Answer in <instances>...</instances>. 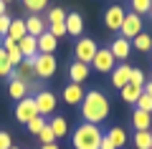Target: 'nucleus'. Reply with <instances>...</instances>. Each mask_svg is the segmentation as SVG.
<instances>
[{"instance_id":"nucleus-15","label":"nucleus","mask_w":152,"mask_h":149,"mask_svg":"<svg viewBox=\"0 0 152 149\" xmlns=\"http://www.w3.org/2000/svg\"><path fill=\"white\" fill-rule=\"evenodd\" d=\"M28 91H31V86L28 84H23V81H18V78H13V76H8V96L10 99H26L28 96Z\"/></svg>"},{"instance_id":"nucleus-4","label":"nucleus","mask_w":152,"mask_h":149,"mask_svg":"<svg viewBox=\"0 0 152 149\" xmlns=\"http://www.w3.org/2000/svg\"><path fill=\"white\" fill-rule=\"evenodd\" d=\"M96 51H99V46H96L94 38H79L76 46H74V58L81 61V63H91L94 56H96Z\"/></svg>"},{"instance_id":"nucleus-37","label":"nucleus","mask_w":152,"mask_h":149,"mask_svg":"<svg viewBox=\"0 0 152 149\" xmlns=\"http://www.w3.org/2000/svg\"><path fill=\"white\" fill-rule=\"evenodd\" d=\"M142 91H145L147 96H152V81H145V86H142Z\"/></svg>"},{"instance_id":"nucleus-25","label":"nucleus","mask_w":152,"mask_h":149,"mask_svg":"<svg viewBox=\"0 0 152 149\" xmlns=\"http://www.w3.org/2000/svg\"><path fill=\"white\" fill-rule=\"evenodd\" d=\"M122 91V99H124L127 104H134L137 99H140V94H142V86H134V84H127L124 89H119Z\"/></svg>"},{"instance_id":"nucleus-43","label":"nucleus","mask_w":152,"mask_h":149,"mask_svg":"<svg viewBox=\"0 0 152 149\" xmlns=\"http://www.w3.org/2000/svg\"><path fill=\"white\" fill-rule=\"evenodd\" d=\"M150 149H152V147H150Z\"/></svg>"},{"instance_id":"nucleus-22","label":"nucleus","mask_w":152,"mask_h":149,"mask_svg":"<svg viewBox=\"0 0 152 149\" xmlns=\"http://www.w3.org/2000/svg\"><path fill=\"white\" fill-rule=\"evenodd\" d=\"M132 43H134V48H137V51H142V53H150V51H152V36H150V33H145V31H142L140 36L132 38Z\"/></svg>"},{"instance_id":"nucleus-41","label":"nucleus","mask_w":152,"mask_h":149,"mask_svg":"<svg viewBox=\"0 0 152 149\" xmlns=\"http://www.w3.org/2000/svg\"><path fill=\"white\" fill-rule=\"evenodd\" d=\"M3 3H13V0H3Z\"/></svg>"},{"instance_id":"nucleus-6","label":"nucleus","mask_w":152,"mask_h":149,"mask_svg":"<svg viewBox=\"0 0 152 149\" xmlns=\"http://www.w3.org/2000/svg\"><path fill=\"white\" fill-rule=\"evenodd\" d=\"M33 101H36V109H38V116H53L56 111V96L51 91H36L33 96Z\"/></svg>"},{"instance_id":"nucleus-20","label":"nucleus","mask_w":152,"mask_h":149,"mask_svg":"<svg viewBox=\"0 0 152 149\" xmlns=\"http://www.w3.org/2000/svg\"><path fill=\"white\" fill-rule=\"evenodd\" d=\"M18 48H20L23 58H36V56H38V43H36V38H33V36L20 38V41H18Z\"/></svg>"},{"instance_id":"nucleus-38","label":"nucleus","mask_w":152,"mask_h":149,"mask_svg":"<svg viewBox=\"0 0 152 149\" xmlns=\"http://www.w3.org/2000/svg\"><path fill=\"white\" fill-rule=\"evenodd\" d=\"M41 149H58V144H43Z\"/></svg>"},{"instance_id":"nucleus-9","label":"nucleus","mask_w":152,"mask_h":149,"mask_svg":"<svg viewBox=\"0 0 152 149\" xmlns=\"http://www.w3.org/2000/svg\"><path fill=\"white\" fill-rule=\"evenodd\" d=\"M122 20H124V8H122V5H112V8H107V13H104V25H107L109 31L119 33Z\"/></svg>"},{"instance_id":"nucleus-33","label":"nucleus","mask_w":152,"mask_h":149,"mask_svg":"<svg viewBox=\"0 0 152 149\" xmlns=\"http://www.w3.org/2000/svg\"><path fill=\"white\" fill-rule=\"evenodd\" d=\"M38 139H41V142H43V144H53V129H51L48 126V124H46V126L43 129H41V134H38Z\"/></svg>"},{"instance_id":"nucleus-7","label":"nucleus","mask_w":152,"mask_h":149,"mask_svg":"<svg viewBox=\"0 0 152 149\" xmlns=\"http://www.w3.org/2000/svg\"><path fill=\"white\" fill-rule=\"evenodd\" d=\"M33 116H38L36 101H33V96H26V99H20V101L15 104V119L20 124H28Z\"/></svg>"},{"instance_id":"nucleus-35","label":"nucleus","mask_w":152,"mask_h":149,"mask_svg":"<svg viewBox=\"0 0 152 149\" xmlns=\"http://www.w3.org/2000/svg\"><path fill=\"white\" fill-rule=\"evenodd\" d=\"M10 20H13V18L8 15V13H5V15H0V38H5V36H8V28H10Z\"/></svg>"},{"instance_id":"nucleus-19","label":"nucleus","mask_w":152,"mask_h":149,"mask_svg":"<svg viewBox=\"0 0 152 149\" xmlns=\"http://www.w3.org/2000/svg\"><path fill=\"white\" fill-rule=\"evenodd\" d=\"M132 124H134V132H150V126H152V114L134 109V114H132Z\"/></svg>"},{"instance_id":"nucleus-8","label":"nucleus","mask_w":152,"mask_h":149,"mask_svg":"<svg viewBox=\"0 0 152 149\" xmlns=\"http://www.w3.org/2000/svg\"><path fill=\"white\" fill-rule=\"evenodd\" d=\"M91 66H94V71H99V73H109V71H114V56H112V51H109V48H99L96 56H94V61H91Z\"/></svg>"},{"instance_id":"nucleus-11","label":"nucleus","mask_w":152,"mask_h":149,"mask_svg":"<svg viewBox=\"0 0 152 149\" xmlns=\"http://www.w3.org/2000/svg\"><path fill=\"white\" fill-rule=\"evenodd\" d=\"M109 51H112L114 61H122V63H124V61L129 58V53H132V41H127V38L119 36V38H114V41H112Z\"/></svg>"},{"instance_id":"nucleus-39","label":"nucleus","mask_w":152,"mask_h":149,"mask_svg":"<svg viewBox=\"0 0 152 149\" xmlns=\"http://www.w3.org/2000/svg\"><path fill=\"white\" fill-rule=\"evenodd\" d=\"M5 5H8V3H3V0H0V15H5Z\"/></svg>"},{"instance_id":"nucleus-34","label":"nucleus","mask_w":152,"mask_h":149,"mask_svg":"<svg viewBox=\"0 0 152 149\" xmlns=\"http://www.w3.org/2000/svg\"><path fill=\"white\" fill-rule=\"evenodd\" d=\"M129 84H134V86H145V73H142L140 68H132V76H129Z\"/></svg>"},{"instance_id":"nucleus-23","label":"nucleus","mask_w":152,"mask_h":149,"mask_svg":"<svg viewBox=\"0 0 152 149\" xmlns=\"http://www.w3.org/2000/svg\"><path fill=\"white\" fill-rule=\"evenodd\" d=\"M107 137L112 139L114 149H122V147L127 144V134H124V129H122V126H114V129H109V132H107Z\"/></svg>"},{"instance_id":"nucleus-24","label":"nucleus","mask_w":152,"mask_h":149,"mask_svg":"<svg viewBox=\"0 0 152 149\" xmlns=\"http://www.w3.org/2000/svg\"><path fill=\"white\" fill-rule=\"evenodd\" d=\"M48 126L53 129V137H66V132H69V124H66V116H53L48 121Z\"/></svg>"},{"instance_id":"nucleus-3","label":"nucleus","mask_w":152,"mask_h":149,"mask_svg":"<svg viewBox=\"0 0 152 149\" xmlns=\"http://www.w3.org/2000/svg\"><path fill=\"white\" fill-rule=\"evenodd\" d=\"M56 68H58V63H56L53 53H38L36 58H33L36 78H53V76H56Z\"/></svg>"},{"instance_id":"nucleus-30","label":"nucleus","mask_w":152,"mask_h":149,"mask_svg":"<svg viewBox=\"0 0 152 149\" xmlns=\"http://www.w3.org/2000/svg\"><path fill=\"white\" fill-rule=\"evenodd\" d=\"M134 109H140V111H147V114H152V96H147L145 91L140 94V99L134 101Z\"/></svg>"},{"instance_id":"nucleus-16","label":"nucleus","mask_w":152,"mask_h":149,"mask_svg":"<svg viewBox=\"0 0 152 149\" xmlns=\"http://www.w3.org/2000/svg\"><path fill=\"white\" fill-rule=\"evenodd\" d=\"M84 94H86V91L81 89V84H69V86L64 89V101L71 104V106H76V104H81Z\"/></svg>"},{"instance_id":"nucleus-5","label":"nucleus","mask_w":152,"mask_h":149,"mask_svg":"<svg viewBox=\"0 0 152 149\" xmlns=\"http://www.w3.org/2000/svg\"><path fill=\"white\" fill-rule=\"evenodd\" d=\"M142 28H145V23H142V15H137V13H124V20H122V38H127V41H132L134 36H140Z\"/></svg>"},{"instance_id":"nucleus-1","label":"nucleus","mask_w":152,"mask_h":149,"mask_svg":"<svg viewBox=\"0 0 152 149\" xmlns=\"http://www.w3.org/2000/svg\"><path fill=\"white\" fill-rule=\"evenodd\" d=\"M109 116V99L102 91H86L81 99V119L86 124H102Z\"/></svg>"},{"instance_id":"nucleus-2","label":"nucleus","mask_w":152,"mask_h":149,"mask_svg":"<svg viewBox=\"0 0 152 149\" xmlns=\"http://www.w3.org/2000/svg\"><path fill=\"white\" fill-rule=\"evenodd\" d=\"M102 137L104 132L96 126V124H79V126L74 129V147L76 149H99V144H102Z\"/></svg>"},{"instance_id":"nucleus-27","label":"nucleus","mask_w":152,"mask_h":149,"mask_svg":"<svg viewBox=\"0 0 152 149\" xmlns=\"http://www.w3.org/2000/svg\"><path fill=\"white\" fill-rule=\"evenodd\" d=\"M10 73H13V63H10V58H8L5 48H0V78H8Z\"/></svg>"},{"instance_id":"nucleus-28","label":"nucleus","mask_w":152,"mask_h":149,"mask_svg":"<svg viewBox=\"0 0 152 149\" xmlns=\"http://www.w3.org/2000/svg\"><path fill=\"white\" fill-rule=\"evenodd\" d=\"M23 5H26V10H31L33 15H38L41 10L48 8V0H23Z\"/></svg>"},{"instance_id":"nucleus-26","label":"nucleus","mask_w":152,"mask_h":149,"mask_svg":"<svg viewBox=\"0 0 152 149\" xmlns=\"http://www.w3.org/2000/svg\"><path fill=\"white\" fill-rule=\"evenodd\" d=\"M134 147L137 149H150L152 147V132H134Z\"/></svg>"},{"instance_id":"nucleus-31","label":"nucleus","mask_w":152,"mask_h":149,"mask_svg":"<svg viewBox=\"0 0 152 149\" xmlns=\"http://www.w3.org/2000/svg\"><path fill=\"white\" fill-rule=\"evenodd\" d=\"M64 20H66L64 8H51L48 10V25H56V23H64Z\"/></svg>"},{"instance_id":"nucleus-40","label":"nucleus","mask_w":152,"mask_h":149,"mask_svg":"<svg viewBox=\"0 0 152 149\" xmlns=\"http://www.w3.org/2000/svg\"><path fill=\"white\" fill-rule=\"evenodd\" d=\"M150 15H152V3H150Z\"/></svg>"},{"instance_id":"nucleus-10","label":"nucleus","mask_w":152,"mask_h":149,"mask_svg":"<svg viewBox=\"0 0 152 149\" xmlns=\"http://www.w3.org/2000/svg\"><path fill=\"white\" fill-rule=\"evenodd\" d=\"M13 78H18V81H23V84H28L31 86V81L36 78V71H33V58H23L20 63L13 68Z\"/></svg>"},{"instance_id":"nucleus-29","label":"nucleus","mask_w":152,"mask_h":149,"mask_svg":"<svg viewBox=\"0 0 152 149\" xmlns=\"http://www.w3.org/2000/svg\"><path fill=\"white\" fill-rule=\"evenodd\" d=\"M46 124H48V121H46V119H43V116H33V119H31V121H28V124H26V129H28V132H31V134H33V137H38V134H41V129H43V126H46Z\"/></svg>"},{"instance_id":"nucleus-12","label":"nucleus","mask_w":152,"mask_h":149,"mask_svg":"<svg viewBox=\"0 0 152 149\" xmlns=\"http://www.w3.org/2000/svg\"><path fill=\"white\" fill-rule=\"evenodd\" d=\"M129 76H132V66L129 63H119L112 71V86L114 89H124V86L129 84Z\"/></svg>"},{"instance_id":"nucleus-13","label":"nucleus","mask_w":152,"mask_h":149,"mask_svg":"<svg viewBox=\"0 0 152 149\" xmlns=\"http://www.w3.org/2000/svg\"><path fill=\"white\" fill-rule=\"evenodd\" d=\"M89 63H81V61H71V66H69V78H71V84H84V81L89 78Z\"/></svg>"},{"instance_id":"nucleus-17","label":"nucleus","mask_w":152,"mask_h":149,"mask_svg":"<svg viewBox=\"0 0 152 149\" xmlns=\"http://www.w3.org/2000/svg\"><path fill=\"white\" fill-rule=\"evenodd\" d=\"M36 43H38V53H53L56 46H58V38H53L48 31H43L36 38Z\"/></svg>"},{"instance_id":"nucleus-14","label":"nucleus","mask_w":152,"mask_h":149,"mask_svg":"<svg viewBox=\"0 0 152 149\" xmlns=\"http://www.w3.org/2000/svg\"><path fill=\"white\" fill-rule=\"evenodd\" d=\"M64 25H66V33H69V36H81V33H84V18H81V13H66Z\"/></svg>"},{"instance_id":"nucleus-21","label":"nucleus","mask_w":152,"mask_h":149,"mask_svg":"<svg viewBox=\"0 0 152 149\" xmlns=\"http://www.w3.org/2000/svg\"><path fill=\"white\" fill-rule=\"evenodd\" d=\"M26 36H28V33H26V20H20V18H13L5 38H10V41H15V43H18L20 38H26Z\"/></svg>"},{"instance_id":"nucleus-36","label":"nucleus","mask_w":152,"mask_h":149,"mask_svg":"<svg viewBox=\"0 0 152 149\" xmlns=\"http://www.w3.org/2000/svg\"><path fill=\"white\" fill-rule=\"evenodd\" d=\"M13 142H10V134L8 132H0V149H10Z\"/></svg>"},{"instance_id":"nucleus-32","label":"nucleus","mask_w":152,"mask_h":149,"mask_svg":"<svg viewBox=\"0 0 152 149\" xmlns=\"http://www.w3.org/2000/svg\"><path fill=\"white\" fill-rule=\"evenodd\" d=\"M150 3H152V0H132V13H137V15H147V13H150Z\"/></svg>"},{"instance_id":"nucleus-42","label":"nucleus","mask_w":152,"mask_h":149,"mask_svg":"<svg viewBox=\"0 0 152 149\" xmlns=\"http://www.w3.org/2000/svg\"><path fill=\"white\" fill-rule=\"evenodd\" d=\"M10 149H18V147H10Z\"/></svg>"},{"instance_id":"nucleus-18","label":"nucleus","mask_w":152,"mask_h":149,"mask_svg":"<svg viewBox=\"0 0 152 149\" xmlns=\"http://www.w3.org/2000/svg\"><path fill=\"white\" fill-rule=\"evenodd\" d=\"M43 31H46V20L41 15H33V13H31V15L26 18V33L33 36V38H38Z\"/></svg>"}]
</instances>
